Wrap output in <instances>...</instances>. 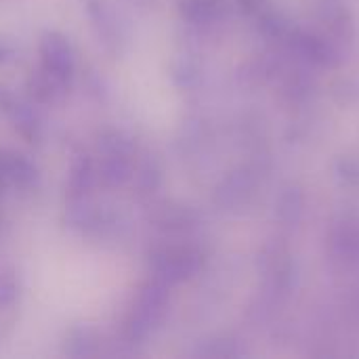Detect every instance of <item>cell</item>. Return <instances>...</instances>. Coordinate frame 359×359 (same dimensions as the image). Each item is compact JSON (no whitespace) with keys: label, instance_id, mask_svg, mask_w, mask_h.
<instances>
[{"label":"cell","instance_id":"cell-1","mask_svg":"<svg viewBox=\"0 0 359 359\" xmlns=\"http://www.w3.org/2000/svg\"><path fill=\"white\" fill-rule=\"evenodd\" d=\"M95 175L105 187H122L135 175V145L120 130H103L97 141Z\"/></svg>","mask_w":359,"mask_h":359},{"label":"cell","instance_id":"cell-2","mask_svg":"<svg viewBox=\"0 0 359 359\" xmlns=\"http://www.w3.org/2000/svg\"><path fill=\"white\" fill-rule=\"evenodd\" d=\"M166 305V284L154 280L141 286L124 320V339L128 343H143L162 322Z\"/></svg>","mask_w":359,"mask_h":359},{"label":"cell","instance_id":"cell-3","mask_svg":"<svg viewBox=\"0 0 359 359\" xmlns=\"http://www.w3.org/2000/svg\"><path fill=\"white\" fill-rule=\"evenodd\" d=\"M38 55H40V67H44L59 80L72 84L76 72V59L67 36L55 29L44 32L38 42Z\"/></svg>","mask_w":359,"mask_h":359},{"label":"cell","instance_id":"cell-4","mask_svg":"<svg viewBox=\"0 0 359 359\" xmlns=\"http://www.w3.org/2000/svg\"><path fill=\"white\" fill-rule=\"evenodd\" d=\"M149 267L158 282L175 284L185 280L196 269V257L187 248L160 246L149 255Z\"/></svg>","mask_w":359,"mask_h":359},{"label":"cell","instance_id":"cell-5","mask_svg":"<svg viewBox=\"0 0 359 359\" xmlns=\"http://www.w3.org/2000/svg\"><path fill=\"white\" fill-rule=\"evenodd\" d=\"M0 181L4 187H15L19 191L36 189L40 175L36 164L13 149H0Z\"/></svg>","mask_w":359,"mask_h":359},{"label":"cell","instance_id":"cell-6","mask_svg":"<svg viewBox=\"0 0 359 359\" xmlns=\"http://www.w3.org/2000/svg\"><path fill=\"white\" fill-rule=\"evenodd\" d=\"M97 175H95V162L86 151H76L69 162L67 170V185H65V198L67 208L80 206L88 202V194L93 189Z\"/></svg>","mask_w":359,"mask_h":359},{"label":"cell","instance_id":"cell-7","mask_svg":"<svg viewBox=\"0 0 359 359\" xmlns=\"http://www.w3.org/2000/svg\"><path fill=\"white\" fill-rule=\"evenodd\" d=\"M69 86L72 84L59 80L57 76H53L44 67L34 69L25 80V90H27V97L34 105H55V103L63 101Z\"/></svg>","mask_w":359,"mask_h":359},{"label":"cell","instance_id":"cell-8","mask_svg":"<svg viewBox=\"0 0 359 359\" xmlns=\"http://www.w3.org/2000/svg\"><path fill=\"white\" fill-rule=\"evenodd\" d=\"M2 109L6 111L8 120L13 122L15 130L27 141V143H40L42 139V120L38 111L34 109V103H25L15 97L2 99Z\"/></svg>","mask_w":359,"mask_h":359},{"label":"cell","instance_id":"cell-9","mask_svg":"<svg viewBox=\"0 0 359 359\" xmlns=\"http://www.w3.org/2000/svg\"><path fill=\"white\" fill-rule=\"evenodd\" d=\"M95 347H97L95 332L86 326L72 328L65 337V353L69 358H88L95 353Z\"/></svg>","mask_w":359,"mask_h":359},{"label":"cell","instance_id":"cell-10","mask_svg":"<svg viewBox=\"0 0 359 359\" xmlns=\"http://www.w3.org/2000/svg\"><path fill=\"white\" fill-rule=\"evenodd\" d=\"M88 15L93 17L97 29H99V38H103V42H111V44H118V25L111 17V13L105 8L103 2H97V0H90L88 4Z\"/></svg>","mask_w":359,"mask_h":359},{"label":"cell","instance_id":"cell-11","mask_svg":"<svg viewBox=\"0 0 359 359\" xmlns=\"http://www.w3.org/2000/svg\"><path fill=\"white\" fill-rule=\"evenodd\" d=\"M212 8V0H181L179 2V11L185 19L189 21H202L208 17Z\"/></svg>","mask_w":359,"mask_h":359},{"label":"cell","instance_id":"cell-12","mask_svg":"<svg viewBox=\"0 0 359 359\" xmlns=\"http://www.w3.org/2000/svg\"><path fill=\"white\" fill-rule=\"evenodd\" d=\"M17 282L11 273L0 276V307H11L17 301Z\"/></svg>","mask_w":359,"mask_h":359},{"label":"cell","instance_id":"cell-13","mask_svg":"<svg viewBox=\"0 0 359 359\" xmlns=\"http://www.w3.org/2000/svg\"><path fill=\"white\" fill-rule=\"evenodd\" d=\"M15 59V48L8 40L0 38V65H6Z\"/></svg>","mask_w":359,"mask_h":359},{"label":"cell","instance_id":"cell-14","mask_svg":"<svg viewBox=\"0 0 359 359\" xmlns=\"http://www.w3.org/2000/svg\"><path fill=\"white\" fill-rule=\"evenodd\" d=\"M2 187H4V185H2V181H0V194H2Z\"/></svg>","mask_w":359,"mask_h":359}]
</instances>
